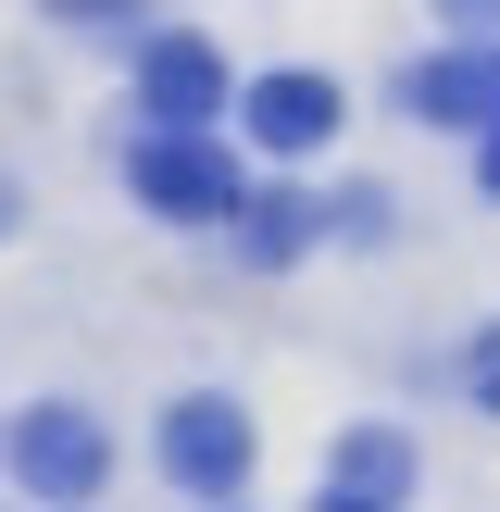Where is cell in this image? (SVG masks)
Here are the masks:
<instances>
[{
	"instance_id": "1",
	"label": "cell",
	"mask_w": 500,
	"mask_h": 512,
	"mask_svg": "<svg viewBox=\"0 0 500 512\" xmlns=\"http://www.w3.org/2000/svg\"><path fill=\"white\" fill-rule=\"evenodd\" d=\"M125 188H138V213H163V225H225L238 213V163L213 150V125H138Z\"/></svg>"
},
{
	"instance_id": "2",
	"label": "cell",
	"mask_w": 500,
	"mask_h": 512,
	"mask_svg": "<svg viewBox=\"0 0 500 512\" xmlns=\"http://www.w3.org/2000/svg\"><path fill=\"white\" fill-rule=\"evenodd\" d=\"M100 475H113V438H100V413H75V400H38V413L13 425V488L38 512H88Z\"/></svg>"
},
{
	"instance_id": "3",
	"label": "cell",
	"mask_w": 500,
	"mask_h": 512,
	"mask_svg": "<svg viewBox=\"0 0 500 512\" xmlns=\"http://www.w3.org/2000/svg\"><path fill=\"white\" fill-rule=\"evenodd\" d=\"M163 475H175L188 500H238V488H250V413L213 400V388H188V400L163 413Z\"/></svg>"
},
{
	"instance_id": "4",
	"label": "cell",
	"mask_w": 500,
	"mask_h": 512,
	"mask_svg": "<svg viewBox=\"0 0 500 512\" xmlns=\"http://www.w3.org/2000/svg\"><path fill=\"white\" fill-rule=\"evenodd\" d=\"M138 113H150V125H213V113H238L225 50L188 38V25H175V38H150V50H138Z\"/></svg>"
},
{
	"instance_id": "5",
	"label": "cell",
	"mask_w": 500,
	"mask_h": 512,
	"mask_svg": "<svg viewBox=\"0 0 500 512\" xmlns=\"http://www.w3.org/2000/svg\"><path fill=\"white\" fill-rule=\"evenodd\" d=\"M238 125H250L263 150H288V163H300V150L338 138V88H325V75H250V88H238Z\"/></svg>"
},
{
	"instance_id": "6",
	"label": "cell",
	"mask_w": 500,
	"mask_h": 512,
	"mask_svg": "<svg viewBox=\"0 0 500 512\" xmlns=\"http://www.w3.org/2000/svg\"><path fill=\"white\" fill-rule=\"evenodd\" d=\"M225 225H238V263H300L338 213H325V200H300V188H238V213H225Z\"/></svg>"
},
{
	"instance_id": "7",
	"label": "cell",
	"mask_w": 500,
	"mask_h": 512,
	"mask_svg": "<svg viewBox=\"0 0 500 512\" xmlns=\"http://www.w3.org/2000/svg\"><path fill=\"white\" fill-rule=\"evenodd\" d=\"M400 100H413L425 125H475V138H488V125H500V63L438 50V63H413V88H400Z\"/></svg>"
},
{
	"instance_id": "8",
	"label": "cell",
	"mask_w": 500,
	"mask_h": 512,
	"mask_svg": "<svg viewBox=\"0 0 500 512\" xmlns=\"http://www.w3.org/2000/svg\"><path fill=\"white\" fill-rule=\"evenodd\" d=\"M325 488H363V500L400 512V488H413V438H400V425H350L338 463H325Z\"/></svg>"
},
{
	"instance_id": "9",
	"label": "cell",
	"mask_w": 500,
	"mask_h": 512,
	"mask_svg": "<svg viewBox=\"0 0 500 512\" xmlns=\"http://www.w3.org/2000/svg\"><path fill=\"white\" fill-rule=\"evenodd\" d=\"M463 388H475V413H500V325L463 350Z\"/></svg>"
},
{
	"instance_id": "10",
	"label": "cell",
	"mask_w": 500,
	"mask_h": 512,
	"mask_svg": "<svg viewBox=\"0 0 500 512\" xmlns=\"http://www.w3.org/2000/svg\"><path fill=\"white\" fill-rule=\"evenodd\" d=\"M438 13H450V25H500V0H438Z\"/></svg>"
},
{
	"instance_id": "11",
	"label": "cell",
	"mask_w": 500,
	"mask_h": 512,
	"mask_svg": "<svg viewBox=\"0 0 500 512\" xmlns=\"http://www.w3.org/2000/svg\"><path fill=\"white\" fill-rule=\"evenodd\" d=\"M475 188H488V200H500V125H488V150H475Z\"/></svg>"
},
{
	"instance_id": "12",
	"label": "cell",
	"mask_w": 500,
	"mask_h": 512,
	"mask_svg": "<svg viewBox=\"0 0 500 512\" xmlns=\"http://www.w3.org/2000/svg\"><path fill=\"white\" fill-rule=\"evenodd\" d=\"M313 512H388V500H363V488H325V500H313Z\"/></svg>"
}]
</instances>
